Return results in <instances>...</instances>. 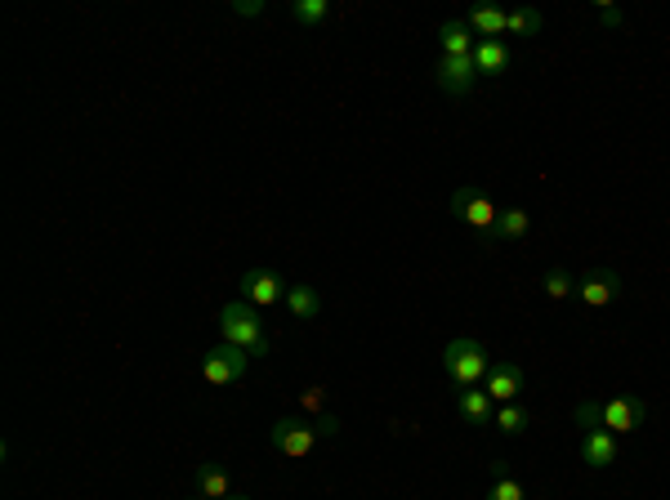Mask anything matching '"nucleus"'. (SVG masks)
Listing matches in <instances>:
<instances>
[{
  "mask_svg": "<svg viewBox=\"0 0 670 500\" xmlns=\"http://www.w3.org/2000/svg\"><path fill=\"white\" fill-rule=\"evenodd\" d=\"M335 434H340V416H318V420L286 416V420H277V425H273L268 442H273L277 456H286V460H304L322 438H335Z\"/></svg>",
  "mask_w": 670,
  "mask_h": 500,
  "instance_id": "1",
  "label": "nucleus"
},
{
  "mask_svg": "<svg viewBox=\"0 0 670 500\" xmlns=\"http://www.w3.org/2000/svg\"><path fill=\"white\" fill-rule=\"evenodd\" d=\"M648 407L639 398H608V402H581L577 407V425L581 429H608V434H635L644 425Z\"/></svg>",
  "mask_w": 670,
  "mask_h": 500,
  "instance_id": "2",
  "label": "nucleus"
},
{
  "mask_svg": "<svg viewBox=\"0 0 670 500\" xmlns=\"http://www.w3.org/2000/svg\"><path fill=\"white\" fill-rule=\"evenodd\" d=\"M219 331H224V344H237V349H246L251 358H264L268 353V331H264V317L255 304H246V300L224 304Z\"/></svg>",
  "mask_w": 670,
  "mask_h": 500,
  "instance_id": "3",
  "label": "nucleus"
},
{
  "mask_svg": "<svg viewBox=\"0 0 670 500\" xmlns=\"http://www.w3.org/2000/svg\"><path fill=\"white\" fill-rule=\"evenodd\" d=\"M443 371L452 375L456 389H478V380H487V371H492V358H487V349L478 340H452L443 349Z\"/></svg>",
  "mask_w": 670,
  "mask_h": 500,
  "instance_id": "4",
  "label": "nucleus"
},
{
  "mask_svg": "<svg viewBox=\"0 0 670 500\" xmlns=\"http://www.w3.org/2000/svg\"><path fill=\"white\" fill-rule=\"evenodd\" d=\"M246 371H251V353L237 349V344H215V349H206V358H201V380L215 384V389L237 384Z\"/></svg>",
  "mask_w": 670,
  "mask_h": 500,
  "instance_id": "5",
  "label": "nucleus"
},
{
  "mask_svg": "<svg viewBox=\"0 0 670 500\" xmlns=\"http://www.w3.org/2000/svg\"><path fill=\"white\" fill-rule=\"evenodd\" d=\"M452 215H461L469 228H478V233L492 242V233H496V219H501V210L492 206V197H487L478 184H465V188H456L452 192Z\"/></svg>",
  "mask_w": 670,
  "mask_h": 500,
  "instance_id": "6",
  "label": "nucleus"
},
{
  "mask_svg": "<svg viewBox=\"0 0 670 500\" xmlns=\"http://www.w3.org/2000/svg\"><path fill=\"white\" fill-rule=\"evenodd\" d=\"M286 291H291V286H286L282 273H273V268H246L242 273V300L255 304V309H277V304H286Z\"/></svg>",
  "mask_w": 670,
  "mask_h": 500,
  "instance_id": "7",
  "label": "nucleus"
},
{
  "mask_svg": "<svg viewBox=\"0 0 670 500\" xmlns=\"http://www.w3.org/2000/svg\"><path fill=\"white\" fill-rule=\"evenodd\" d=\"M523 384H528V375L514 358H496L492 371H487V398L501 402V407H510V402H519Z\"/></svg>",
  "mask_w": 670,
  "mask_h": 500,
  "instance_id": "8",
  "label": "nucleus"
},
{
  "mask_svg": "<svg viewBox=\"0 0 670 500\" xmlns=\"http://www.w3.org/2000/svg\"><path fill=\"white\" fill-rule=\"evenodd\" d=\"M577 300L586 304V309H608V304L621 300V277L612 273V268H590L577 282Z\"/></svg>",
  "mask_w": 670,
  "mask_h": 500,
  "instance_id": "9",
  "label": "nucleus"
},
{
  "mask_svg": "<svg viewBox=\"0 0 670 500\" xmlns=\"http://www.w3.org/2000/svg\"><path fill=\"white\" fill-rule=\"evenodd\" d=\"M434 81H438V90L443 94H452V99H461V94L474 90V81H478V72H474V59H452V54H443L434 67Z\"/></svg>",
  "mask_w": 670,
  "mask_h": 500,
  "instance_id": "10",
  "label": "nucleus"
},
{
  "mask_svg": "<svg viewBox=\"0 0 670 500\" xmlns=\"http://www.w3.org/2000/svg\"><path fill=\"white\" fill-rule=\"evenodd\" d=\"M617 456H621L617 434H608V429H586V434H581V460H586L590 469L617 465Z\"/></svg>",
  "mask_w": 670,
  "mask_h": 500,
  "instance_id": "11",
  "label": "nucleus"
},
{
  "mask_svg": "<svg viewBox=\"0 0 670 500\" xmlns=\"http://www.w3.org/2000/svg\"><path fill=\"white\" fill-rule=\"evenodd\" d=\"M469 32L478 36V41H501L505 27H510V9H496V5H478L465 14Z\"/></svg>",
  "mask_w": 670,
  "mask_h": 500,
  "instance_id": "12",
  "label": "nucleus"
},
{
  "mask_svg": "<svg viewBox=\"0 0 670 500\" xmlns=\"http://www.w3.org/2000/svg\"><path fill=\"white\" fill-rule=\"evenodd\" d=\"M469 59H474L478 76H505V72H510V63H514V50L505 41H478Z\"/></svg>",
  "mask_w": 670,
  "mask_h": 500,
  "instance_id": "13",
  "label": "nucleus"
},
{
  "mask_svg": "<svg viewBox=\"0 0 670 500\" xmlns=\"http://www.w3.org/2000/svg\"><path fill=\"white\" fill-rule=\"evenodd\" d=\"M456 416H461L465 425H474V429L496 425V416H492V398H487V389H461V393H456Z\"/></svg>",
  "mask_w": 670,
  "mask_h": 500,
  "instance_id": "14",
  "label": "nucleus"
},
{
  "mask_svg": "<svg viewBox=\"0 0 670 500\" xmlns=\"http://www.w3.org/2000/svg\"><path fill=\"white\" fill-rule=\"evenodd\" d=\"M438 36H443V54H452V59H465V54H474L478 36L469 32L465 18H447L443 27H438Z\"/></svg>",
  "mask_w": 670,
  "mask_h": 500,
  "instance_id": "15",
  "label": "nucleus"
},
{
  "mask_svg": "<svg viewBox=\"0 0 670 500\" xmlns=\"http://www.w3.org/2000/svg\"><path fill=\"white\" fill-rule=\"evenodd\" d=\"M228 492H233V478H228L224 465H201V469H197V496H206V500H228Z\"/></svg>",
  "mask_w": 670,
  "mask_h": 500,
  "instance_id": "16",
  "label": "nucleus"
},
{
  "mask_svg": "<svg viewBox=\"0 0 670 500\" xmlns=\"http://www.w3.org/2000/svg\"><path fill=\"white\" fill-rule=\"evenodd\" d=\"M528 228H532V215L523 206H510V210H501V219H496V242H523L528 237Z\"/></svg>",
  "mask_w": 670,
  "mask_h": 500,
  "instance_id": "17",
  "label": "nucleus"
},
{
  "mask_svg": "<svg viewBox=\"0 0 670 500\" xmlns=\"http://www.w3.org/2000/svg\"><path fill=\"white\" fill-rule=\"evenodd\" d=\"M286 309H291L295 322H313V317L322 313V295L313 291V286H291V291H286Z\"/></svg>",
  "mask_w": 670,
  "mask_h": 500,
  "instance_id": "18",
  "label": "nucleus"
},
{
  "mask_svg": "<svg viewBox=\"0 0 670 500\" xmlns=\"http://www.w3.org/2000/svg\"><path fill=\"white\" fill-rule=\"evenodd\" d=\"M291 18L300 27H322L331 18V0H295L291 5Z\"/></svg>",
  "mask_w": 670,
  "mask_h": 500,
  "instance_id": "19",
  "label": "nucleus"
},
{
  "mask_svg": "<svg viewBox=\"0 0 670 500\" xmlns=\"http://www.w3.org/2000/svg\"><path fill=\"white\" fill-rule=\"evenodd\" d=\"M541 9H532V5H519V9H510V27H505V36H536L541 32Z\"/></svg>",
  "mask_w": 670,
  "mask_h": 500,
  "instance_id": "20",
  "label": "nucleus"
},
{
  "mask_svg": "<svg viewBox=\"0 0 670 500\" xmlns=\"http://www.w3.org/2000/svg\"><path fill=\"white\" fill-rule=\"evenodd\" d=\"M528 407H519V402H510V407H501L496 411V429H501L505 438H519L523 429H528Z\"/></svg>",
  "mask_w": 670,
  "mask_h": 500,
  "instance_id": "21",
  "label": "nucleus"
},
{
  "mask_svg": "<svg viewBox=\"0 0 670 500\" xmlns=\"http://www.w3.org/2000/svg\"><path fill=\"white\" fill-rule=\"evenodd\" d=\"M541 286H545V300H554V304H559V300H568V295H577V282H572V273H568V268H550Z\"/></svg>",
  "mask_w": 670,
  "mask_h": 500,
  "instance_id": "22",
  "label": "nucleus"
},
{
  "mask_svg": "<svg viewBox=\"0 0 670 500\" xmlns=\"http://www.w3.org/2000/svg\"><path fill=\"white\" fill-rule=\"evenodd\" d=\"M487 500H528V492H523V483L514 474H505V469H496L492 487H487Z\"/></svg>",
  "mask_w": 670,
  "mask_h": 500,
  "instance_id": "23",
  "label": "nucleus"
},
{
  "mask_svg": "<svg viewBox=\"0 0 670 500\" xmlns=\"http://www.w3.org/2000/svg\"><path fill=\"white\" fill-rule=\"evenodd\" d=\"M300 402H304V411L313 416V411L327 407V389H322V384H313V389H304V393H300Z\"/></svg>",
  "mask_w": 670,
  "mask_h": 500,
  "instance_id": "24",
  "label": "nucleus"
},
{
  "mask_svg": "<svg viewBox=\"0 0 670 500\" xmlns=\"http://www.w3.org/2000/svg\"><path fill=\"white\" fill-rule=\"evenodd\" d=\"M233 14L237 18H260L264 14V0H233Z\"/></svg>",
  "mask_w": 670,
  "mask_h": 500,
  "instance_id": "25",
  "label": "nucleus"
},
{
  "mask_svg": "<svg viewBox=\"0 0 670 500\" xmlns=\"http://www.w3.org/2000/svg\"><path fill=\"white\" fill-rule=\"evenodd\" d=\"M599 23L603 27H621V23H626V14H621L617 5H599Z\"/></svg>",
  "mask_w": 670,
  "mask_h": 500,
  "instance_id": "26",
  "label": "nucleus"
},
{
  "mask_svg": "<svg viewBox=\"0 0 670 500\" xmlns=\"http://www.w3.org/2000/svg\"><path fill=\"white\" fill-rule=\"evenodd\" d=\"M228 500H251V496H228Z\"/></svg>",
  "mask_w": 670,
  "mask_h": 500,
  "instance_id": "27",
  "label": "nucleus"
},
{
  "mask_svg": "<svg viewBox=\"0 0 670 500\" xmlns=\"http://www.w3.org/2000/svg\"><path fill=\"white\" fill-rule=\"evenodd\" d=\"M193 500H206V496H193Z\"/></svg>",
  "mask_w": 670,
  "mask_h": 500,
  "instance_id": "28",
  "label": "nucleus"
}]
</instances>
